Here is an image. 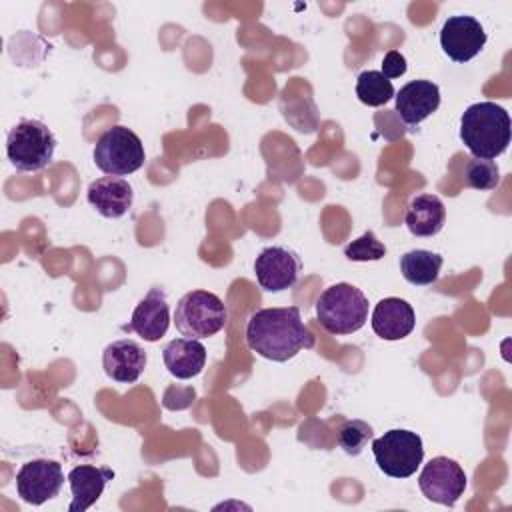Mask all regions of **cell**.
Listing matches in <instances>:
<instances>
[{
  "mask_svg": "<svg viewBox=\"0 0 512 512\" xmlns=\"http://www.w3.org/2000/svg\"><path fill=\"white\" fill-rule=\"evenodd\" d=\"M164 364L168 372L178 380H188L198 376L206 366V348L194 338L170 340L162 350Z\"/></svg>",
  "mask_w": 512,
  "mask_h": 512,
  "instance_id": "obj_18",
  "label": "cell"
},
{
  "mask_svg": "<svg viewBox=\"0 0 512 512\" xmlns=\"http://www.w3.org/2000/svg\"><path fill=\"white\" fill-rule=\"evenodd\" d=\"M86 198L100 216L120 218L132 208L134 190L122 176H102L90 182Z\"/></svg>",
  "mask_w": 512,
  "mask_h": 512,
  "instance_id": "obj_14",
  "label": "cell"
},
{
  "mask_svg": "<svg viewBox=\"0 0 512 512\" xmlns=\"http://www.w3.org/2000/svg\"><path fill=\"white\" fill-rule=\"evenodd\" d=\"M464 182L474 190H494L500 184V170L494 160L470 158L464 166Z\"/></svg>",
  "mask_w": 512,
  "mask_h": 512,
  "instance_id": "obj_22",
  "label": "cell"
},
{
  "mask_svg": "<svg viewBox=\"0 0 512 512\" xmlns=\"http://www.w3.org/2000/svg\"><path fill=\"white\" fill-rule=\"evenodd\" d=\"M114 478V470L94 464H78L68 472V484L72 492L70 512H84L98 502L106 484Z\"/></svg>",
  "mask_w": 512,
  "mask_h": 512,
  "instance_id": "obj_16",
  "label": "cell"
},
{
  "mask_svg": "<svg viewBox=\"0 0 512 512\" xmlns=\"http://www.w3.org/2000/svg\"><path fill=\"white\" fill-rule=\"evenodd\" d=\"M56 152V136L34 118L14 124L6 136V158L18 172H40L52 164Z\"/></svg>",
  "mask_w": 512,
  "mask_h": 512,
  "instance_id": "obj_4",
  "label": "cell"
},
{
  "mask_svg": "<svg viewBox=\"0 0 512 512\" xmlns=\"http://www.w3.org/2000/svg\"><path fill=\"white\" fill-rule=\"evenodd\" d=\"M144 144L126 126L108 128L94 146V164L108 176H128L144 164Z\"/></svg>",
  "mask_w": 512,
  "mask_h": 512,
  "instance_id": "obj_7",
  "label": "cell"
},
{
  "mask_svg": "<svg viewBox=\"0 0 512 512\" xmlns=\"http://www.w3.org/2000/svg\"><path fill=\"white\" fill-rule=\"evenodd\" d=\"M388 80L390 78H400L406 72V58L398 50H388L382 58V70H380Z\"/></svg>",
  "mask_w": 512,
  "mask_h": 512,
  "instance_id": "obj_25",
  "label": "cell"
},
{
  "mask_svg": "<svg viewBox=\"0 0 512 512\" xmlns=\"http://www.w3.org/2000/svg\"><path fill=\"white\" fill-rule=\"evenodd\" d=\"M484 44H486V30L474 16L458 14V16H450L442 24V30H440L442 52L458 64H464L474 56H478Z\"/></svg>",
  "mask_w": 512,
  "mask_h": 512,
  "instance_id": "obj_10",
  "label": "cell"
},
{
  "mask_svg": "<svg viewBox=\"0 0 512 512\" xmlns=\"http://www.w3.org/2000/svg\"><path fill=\"white\" fill-rule=\"evenodd\" d=\"M404 222L414 236H436L446 222V208L434 194H418L406 206Z\"/></svg>",
  "mask_w": 512,
  "mask_h": 512,
  "instance_id": "obj_19",
  "label": "cell"
},
{
  "mask_svg": "<svg viewBox=\"0 0 512 512\" xmlns=\"http://www.w3.org/2000/svg\"><path fill=\"white\" fill-rule=\"evenodd\" d=\"M372 454L386 476L408 478L424 460V444L416 432L394 428L372 440Z\"/></svg>",
  "mask_w": 512,
  "mask_h": 512,
  "instance_id": "obj_6",
  "label": "cell"
},
{
  "mask_svg": "<svg viewBox=\"0 0 512 512\" xmlns=\"http://www.w3.org/2000/svg\"><path fill=\"white\" fill-rule=\"evenodd\" d=\"M246 344L258 356L286 362L314 346V336L300 318L298 306L260 308L246 324Z\"/></svg>",
  "mask_w": 512,
  "mask_h": 512,
  "instance_id": "obj_1",
  "label": "cell"
},
{
  "mask_svg": "<svg viewBox=\"0 0 512 512\" xmlns=\"http://www.w3.org/2000/svg\"><path fill=\"white\" fill-rule=\"evenodd\" d=\"M396 94L392 80H388L380 70H364L356 78V96L366 106H382Z\"/></svg>",
  "mask_w": 512,
  "mask_h": 512,
  "instance_id": "obj_21",
  "label": "cell"
},
{
  "mask_svg": "<svg viewBox=\"0 0 512 512\" xmlns=\"http://www.w3.org/2000/svg\"><path fill=\"white\" fill-rule=\"evenodd\" d=\"M416 326L414 308L396 296L384 298L374 306L372 312V330L382 340H402Z\"/></svg>",
  "mask_w": 512,
  "mask_h": 512,
  "instance_id": "obj_17",
  "label": "cell"
},
{
  "mask_svg": "<svg viewBox=\"0 0 512 512\" xmlns=\"http://www.w3.org/2000/svg\"><path fill=\"white\" fill-rule=\"evenodd\" d=\"M102 368L114 382L132 384L146 368V352L134 340H114L102 352Z\"/></svg>",
  "mask_w": 512,
  "mask_h": 512,
  "instance_id": "obj_13",
  "label": "cell"
},
{
  "mask_svg": "<svg viewBox=\"0 0 512 512\" xmlns=\"http://www.w3.org/2000/svg\"><path fill=\"white\" fill-rule=\"evenodd\" d=\"M228 312L224 302L208 290L186 292L174 312V322L184 338H210L218 334L226 324Z\"/></svg>",
  "mask_w": 512,
  "mask_h": 512,
  "instance_id": "obj_5",
  "label": "cell"
},
{
  "mask_svg": "<svg viewBox=\"0 0 512 512\" xmlns=\"http://www.w3.org/2000/svg\"><path fill=\"white\" fill-rule=\"evenodd\" d=\"M510 116L496 102L470 104L460 116V140L474 158L494 160L510 144Z\"/></svg>",
  "mask_w": 512,
  "mask_h": 512,
  "instance_id": "obj_2",
  "label": "cell"
},
{
  "mask_svg": "<svg viewBox=\"0 0 512 512\" xmlns=\"http://www.w3.org/2000/svg\"><path fill=\"white\" fill-rule=\"evenodd\" d=\"M302 270L300 256L284 246H268L254 260L258 284L268 292H282L298 282Z\"/></svg>",
  "mask_w": 512,
  "mask_h": 512,
  "instance_id": "obj_11",
  "label": "cell"
},
{
  "mask_svg": "<svg viewBox=\"0 0 512 512\" xmlns=\"http://www.w3.org/2000/svg\"><path fill=\"white\" fill-rule=\"evenodd\" d=\"M374 438V430L364 420H346L338 430V446L348 456H358Z\"/></svg>",
  "mask_w": 512,
  "mask_h": 512,
  "instance_id": "obj_23",
  "label": "cell"
},
{
  "mask_svg": "<svg viewBox=\"0 0 512 512\" xmlns=\"http://www.w3.org/2000/svg\"><path fill=\"white\" fill-rule=\"evenodd\" d=\"M316 320L334 336L358 332L368 320V298L354 284H332L316 300Z\"/></svg>",
  "mask_w": 512,
  "mask_h": 512,
  "instance_id": "obj_3",
  "label": "cell"
},
{
  "mask_svg": "<svg viewBox=\"0 0 512 512\" xmlns=\"http://www.w3.org/2000/svg\"><path fill=\"white\" fill-rule=\"evenodd\" d=\"M64 484L62 464L48 458H36L24 462L16 472V492L32 506H40L58 496Z\"/></svg>",
  "mask_w": 512,
  "mask_h": 512,
  "instance_id": "obj_9",
  "label": "cell"
},
{
  "mask_svg": "<svg viewBox=\"0 0 512 512\" xmlns=\"http://www.w3.org/2000/svg\"><path fill=\"white\" fill-rule=\"evenodd\" d=\"M344 256L352 262H374L386 256V246L372 230H368L344 246Z\"/></svg>",
  "mask_w": 512,
  "mask_h": 512,
  "instance_id": "obj_24",
  "label": "cell"
},
{
  "mask_svg": "<svg viewBox=\"0 0 512 512\" xmlns=\"http://www.w3.org/2000/svg\"><path fill=\"white\" fill-rule=\"evenodd\" d=\"M444 264V258L438 252L432 250H410L400 256V272L404 280H408L414 286H428L434 284L440 276V268Z\"/></svg>",
  "mask_w": 512,
  "mask_h": 512,
  "instance_id": "obj_20",
  "label": "cell"
},
{
  "mask_svg": "<svg viewBox=\"0 0 512 512\" xmlns=\"http://www.w3.org/2000/svg\"><path fill=\"white\" fill-rule=\"evenodd\" d=\"M170 326V308L162 288H150L148 294L136 304L130 322L124 330L136 332L146 342L160 340Z\"/></svg>",
  "mask_w": 512,
  "mask_h": 512,
  "instance_id": "obj_12",
  "label": "cell"
},
{
  "mask_svg": "<svg viewBox=\"0 0 512 512\" xmlns=\"http://www.w3.org/2000/svg\"><path fill=\"white\" fill-rule=\"evenodd\" d=\"M418 486L428 500L442 506H454L466 490V472L456 460L436 456L422 468Z\"/></svg>",
  "mask_w": 512,
  "mask_h": 512,
  "instance_id": "obj_8",
  "label": "cell"
},
{
  "mask_svg": "<svg viewBox=\"0 0 512 512\" xmlns=\"http://www.w3.org/2000/svg\"><path fill=\"white\" fill-rule=\"evenodd\" d=\"M396 112L408 126L426 120L440 106V88L432 80H412L396 94Z\"/></svg>",
  "mask_w": 512,
  "mask_h": 512,
  "instance_id": "obj_15",
  "label": "cell"
}]
</instances>
